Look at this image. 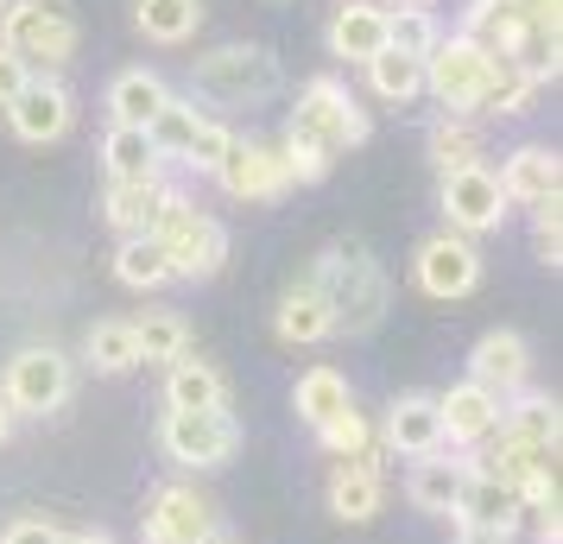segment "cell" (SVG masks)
Wrapping results in <instances>:
<instances>
[{"label":"cell","instance_id":"obj_1","mask_svg":"<svg viewBox=\"0 0 563 544\" xmlns=\"http://www.w3.org/2000/svg\"><path fill=\"white\" fill-rule=\"evenodd\" d=\"M305 286L330 304L335 330H349V336H367L386 317V304H393V286H386L380 266L367 259V247H330V254H317Z\"/></svg>","mask_w":563,"mask_h":544},{"label":"cell","instance_id":"obj_2","mask_svg":"<svg viewBox=\"0 0 563 544\" xmlns=\"http://www.w3.org/2000/svg\"><path fill=\"white\" fill-rule=\"evenodd\" d=\"M146 234L165 247L172 279H216L222 259H229V229H222L216 215H203L184 190H165V203H158V215H153Z\"/></svg>","mask_w":563,"mask_h":544},{"label":"cell","instance_id":"obj_3","mask_svg":"<svg viewBox=\"0 0 563 544\" xmlns=\"http://www.w3.org/2000/svg\"><path fill=\"white\" fill-rule=\"evenodd\" d=\"M285 140H298V146H310V153H323L335 165L349 146L367 140V114H361V102L335 77H310L298 89L291 121H285Z\"/></svg>","mask_w":563,"mask_h":544},{"label":"cell","instance_id":"obj_4","mask_svg":"<svg viewBox=\"0 0 563 544\" xmlns=\"http://www.w3.org/2000/svg\"><path fill=\"white\" fill-rule=\"evenodd\" d=\"M70 392H77V367H70V355L64 348H52V342H32V348H20L13 362H7V374H0V399H7V412L20 418H45V412H64L70 406Z\"/></svg>","mask_w":563,"mask_h":544},{"label":"cell","instance_id":"obj_5","mask_svg":"<svg viewBox=\"0 0 563 544\" xmlns=\"http://www.w3.org/2000/svg\"><path fill=\"white\" fill-rule=\"evenodd\" d=\"M190 82H197V96H209V102H266V96H279V57L266 52V45H216V52L197 57V70H190Z\"/></svg>","mask_w":563,"mask_h":544},{"label":"cell","instance_id":"obj_6","mask_svg":"<svg viewBox=\"0 0 563 544\" xmlns=\"http://www.w3.org/2000/svg\"><path fill=\"white\" fill-rule=\"evenodd\" d=\"M494 70H500V57H487L482 45H468V38H437L431 45V57H424V89H431L437 102L450 108V114H482V102H487V82H494Z\"/></svg>","mask_w":563,"mask_h":544},{"label":"cell","instance_id":"obj_7","mask_svg":"<svg viewBox=\"0 0 563 544\" xmlns=\"http://www.w3.org/2000/svg\"><path fill=\"white\" fill-rule=\"evenodd\" d=\"M0 45L20 57V64H70L77 57V20L57 13L45 0H0Z\"/></svg>","mask_w":563,"mask_h":544},{"label":"cell","instance_id":"obj_8","mask_svg":"<svg viewBox=\"0 0 563 544\" xmlns=\"http://www.w3.org/2000/svg\"><path fill=\"white\" fill-rule=\"evenodd\" d=\"M158 443L178 468H222L241 449V424L229 412H165Z\"/></svg>","mask_w":563,"mask_h":544},{"label":"cell","instance_id":"obj_9","mask_svg":"<svg viewBox=\"0 0 563 544\" xmlns=\"http://www.w3.org/2000/svg\"><path fill=\"white\" fill-rule=\"evenodd\" d=\"M437 203H443V222H450V234H487L507 222V190H500V178H494V165H468V171H450L443 178V190H437Z\"/></svg>","mask_w":563,"mask_h":544},{"label":"cell","instance_id":"obj_10","mask_svg":"<svg viewBox=\"0 0 563 544\" xmlns=\"http://www.w3.org/2000/svg\"><path fill=\"white\" fill-rule=\"evenodd\" d=\"M411 273H418V291H431V298H468V291L482 286V247L468 234L443 229L418 247Z\"/></svg>","mask_w":563,"mask_h":544},{"label":"cell","instance_id":"obj_11","mask_svg":"<svg viewBox=\"0 0 563 544\" xmlns=\"http://www.w3.org/2000/svg\"><path fill=\"white\" fill-rule=\"evenodd\" d=\"M209 178L222 184L234 203H273V197H285V190H291L279 146H260V140H234L229 158H222Z\"/></svg>","mask_w":563,"mask_h":544},{"label":"cell","instance_id":"obj_12","mask_svg":"<svg viewBox=\"0 0 563 544\" xmlns=\"http://www.w3.org/2000/svg\"><path fill=\"white\" fill-rule=\"evenodd\" d=\"M7 121H13V133H20L26 146H52V140L70 133L77 102H70V89H64L57 77H26V89L13 96V108H7Z\"/></svg>","mask_w":563,"mask_h":544},{"label":"cell","instance_id":"obj_13","mask_svg":"<svg viewBox=\"0 0 563 544\" xmlns=\"http://www.w3.org/2000/svg\"><path fill=\"white\" fill-rule=\"evenodd\" d=\"M468 380L487 387L500 406H507L512 392H526V380H532V348H526V336L519 330H487L468 348Z\"/></svg>","mask_w":563,"mask_h":544},{"label":"cell","instance_id":"obj_14","mask_svg":"<svg viewBox=\"0 0 563 544\" xmlns=\"http://www.w3.org/2000/svg\"><path fill=\"white\" fill-rule=\"evenodd\" d=\"M146 544H216V507L197 488H158L146 507Z\"/></svg>","mask_w":563,"mask_h":544},{"label":"cell","instance_id":"obj_15","mask_svg":"<svg viewBox=\"0 0 563 544\" xmlns=\"http://www.w3.org/2000/svg\"><path fill=\"white\" fill-rule=\"evenodd\" d=\"M437 399V418H443V443H462V449H475V443L494 437V424H500V399L475 380H462L450 392H431Z\"/></svg>","mask_w":563,"mask_h":544},{"label":"cell","instance_id":"obj_16","mask_svg":"<svg viewBox=\"0 0 563 544\" xmlns=\"http://www.w3.org/2000/svg\"><path fill=\"white\" fill-rule=\"evenodd\" d=\"M468 468L475 463H456V456H418L406 475V500L418 507V513H431V519H456V500L462 488H468Z\"/></svg>","mask_w":563,"mask_h":544},{"label":"cell","instance_id":"obj_17","mask_svg":"<svg viewBox=\"0 0 563 544\" xmlns=\"http://www.w3.org/2000/svg\"><path fill=\"white\" fill-rule=\"evenodd\" d=\"M500 190H507V203H544V197H558V184H563V158L558 146H512L507 158H500Z\"/></svg>","mask_w":563,"mask_h":544},{"label":"cell","instance_id":"obj_18","mask_svg":"<svg viewBox=\"0 0 563 544\" xmlns=\"http://www.w3.org/2000/svg\"><path fill=\"white\" fill-rule=\"evenodd\" d=\"M519 513H526V500H519V488H507V481H494V475H482V468H468V488H462L456 500V519L462 525H475V532H519Z\"/></svg>","mask_w":563,"mask_h":544},{"label":"cell","instance_id":"obj_19","mask_svg":"<svg viewBox=\"0 0 563 544\" xmlns=\"http://www.w3.org/2000/svg\"><path fill=\"white\" fill-rule=\"evenodd\" d=\"M380 500H386V481H380L374 449H367V456H349V463H335V475H330V513L335 519L367 525V519L380 513Z\"/></svg>","mask_w":563,"mask_h":544},{"label":"cell","instance_id":"obj_20","mask_svg":"<svg viewBox=\"0 0 563 544\" xmlns=\"http://www.w3.org/2000/svg\"><path fill=\"white\" fill-rule=\"evenodd\" d=\"M386 443H393L399 456H411V463L443 449V418H437L431 392H406V399L386 406Z\"/></svg>","mask_w":563,"mask_h":544},{"label":"cell","instance_id":"obj_21","mask_svg":"<svg viewBox=\"0 0 563 544\" xmlns=\"http://www.w3.org/2000/svg\"><path fill=\"white\" fill-rule=\"evenodd\" d=\"M330 52L349 57V64H367V57L386 52V7L380 0H342V7H335Z\"/></svg>","mask_w":563,"mask_h":544},{"label":"cell","instance_id":"obj_22","mask_svg":"<svg viewBox=\"0 0 563 544\" xmlns=\"http://www.w3.org/2000/svg\"><path fill=\"white\" fill-rule=\"evenodd\" d=\"M462 38L482 45L487 57H512V45L526 38L519 0H468V7H462Z\"/></svg>","mask_w":563,"mask_h":544},{"label":"cell","instance_id":"obj_23","mask_svg":"<svg viewBox=\"0 0 563 544\" xmlns=\"http://www.w3.org/2000/svg\"><path fill=\"white\" fill-rule=\"evenodd\" d=\"M165 412H229V380L209 362H172L165 367Z\"/></svg>","mask_w":563,"mask_h":544},{"label":"cell","instance_id":"obj_24","mask_svg":"<svg viewBox=\"0 0 563 544\" xmlns=\"http://www.w3.org/2000/svg\"><path fill=\"white\" fill-rule=\"evenodd\" d=\"M273 330H279V342H291V348H310V342L335 336V317H330V304H323V298H317V291L298 279V286L279 298V311H273Z\"/></svg>","mask_w":563,"mask_h":544},{"label":"cell","instance_id":"obj_25","mask_svg":"<svg viewBox=\"0 0 563 544\" xmlns=\"http://www.w3.org/2000/svg\"><path fill=\"white\" fill-rule=\"evenodd\" d=\"M165 102H172V89H165V77H153V70H121V77L108 82L114 127H153V114Z\"/></svg>","mask_w":563,"mask_h":544},{"label":"cell","instance_id":"obj_26","mask_svg":"<svg viewBox=\"0 0 563 544\" xmlns=\"http://www.w3.org/2000/svg\"><path fill=\"white\" fill-rule=\"evenodd\" d=\"M494 431H507L519 443H538V449H558L563 437V418H558V399H544V392H512V406H500V424Z\"/></svg>","mask_w":563,"mask_h":544},{"label":"cell","instance_id":"obj_27","mask_svg":"<svg viewBox=\"0 0 563 544\" xmlns=\"http://www.w3.org/2000/svg\"><path fill=\"white\" fill-rule=\"evenodd\" d=\"M165 190H172V184H165V178H140V184H108L102 209H108V222L121 229V241H128V234H146V229H153V215H158V203H165Z\"/></svg>","mask_w":563,"mask_h":544},{"label":"cell","instance_id":"obj_28","mask_svg":"<svg viewBox=\"0 0 563 544\" xmlns=\"http://www.w3.org/2000/svg\"><path fill=\"white\" fill-rule=\"evenodd\" d=\"M133 26L153 45H184L203 26V0H133Z\"/></svg>","mask_w":563,"mask_h":544},{"label":"cell","instance_id":"obj_29","mask_svg":"<svg viewBox=\"0 0 563 544\" xmlns=\"http://www.w3.org/2000/svg\"><path fill=\"white\" fill-rule=\"evenodd\" d=\"M291 406H298V418H305L310 431H323L335 412H349V406H355V392H349V380H342L335 367H310V374H298Z\"/></svg>","mask_w":563,"mask_h":544},{"label":"cell","instance_id":"obj_30","mask_svg":"<svg viewBox=\"0 0 563 544\" xmlns=\"http://www.w3.org/2000/svg\"><path fill=\"white\" fill-rule=\"evenodd\" d=\"M102 158H108V184H140V178H158V146L146 140V127H108Z\"/></svg>","mask_w":563,"mask_h":544},{"label":"cell","instance_id":"obj_31","mask_svg":"<svg viewBox=\"0 0 563 544\" xmlns=\"http://www.w3.org/2000/svg\"><path fill=\"white\" fill-rule=\"evenodd\" d=\"M82 362L96 367V374H128V367H140V342H133L128 317H102V323H89V336H82Z\"/></svg>","mask_w":563,"mask_h":544},{"label":"cell","instance_id":"obj_32","mask_svg":"<svg viewBox=\"0 0 563 544\" xmlns=\"http://www.w3.org/2000/svg\"><path fill=\"white\" fill-rule=\"evenodd\" d=\"M431 158H437V171L450 178V171H468V165H482L487 146H482V127L475 121H462V114H443L431 127Z\"/></svg>","mask_w":563,"mask_h":544},{"label":"cell","instance_id":"obj_33","mask_svg":"<svg viewBox=\"0 0 563 544\" xmlns=\"http://www.w3.org/2000/svg\"><path fill=\"white\" fill-rule=\"evenodd\" d=\"M114 279L133 291H158L172 279V259H165V247H158L153 234H128L121 254H114Z\"/></svg>","mask_w":563,"mask_h":544},{"label":"cell","instance_id":"obj_34","mask_svg":"<svg viewBox=\"0 0 563 544\" xmlns=\"http://www.w3.org/2000/svg\"><path fill=\"white\" fill-rule=\"evenodd\" d=\"M133 342H140V362H184L190 355V323L178 311H146L133 323Z\"/></svg>","mask_w":563,"mask_h":544},{"label":"cell","instance_id":"obj_35","mask_svg":"<svg viewBox=\"0 0 563 544\" xmlns=\"http://www.w3.org/2000/svg\"><path fill=\"white\" fill-rule=\"evenodd\" d=\"M443 38L431 7H386V52H406V57H431V45Z\"/></svg>","mask_w":563,"mask_h":544},{"label":"cell","instance_id":"obj_36","mask_svg":"<svg viewBox=\"0 0 563 544\" xmlns=\"http://www.w3.org/2000/svg\"><path fill=\"white\" fill-rule=\"evenodd\" d=\"M367 82L380 102H411L424 89V57H406V52H380L367 57Z\"/></svg>","mask_w":563,"mask_h":544},{"label":"cell","instance_id":"obj_37","mask_svg":"<svg viewBox=\"0 0 563 544\" xmlns=\"http://www.w3.org/2000/svg\"><path fill=\"white\" fill-rule=\"evenodd\" d=\"M197 121H203V108L197 102H172L153 114V127H146V140L158 146V158H184V146H190V133H197Z\"/></svg>","mask_w":563,"mask_h":544},{"label":"cell","instance_id":"obj_38","mask_svg":"<svg viewBox=\"0 0 563 544\" xmlns=\"http://www.w3.org/2000/svg\"><path fill=\"white\" fill-rule=\"evenodd\" d=\"M532 96H538V82L526 77L512 57H500V70H494V82H487L482 114H526V108H532Z\"/></svg>","mask_w":563,"mask_h":544},{"label":"cell","instance_id":"obj_39","mask_svg":"<svg viewBox=\"0 0 563 544\" xmlns=\"http://www.w3.org/2000/svg\"><path fill=\"white\" fill-rule=\"evenodd\" d=\"M229 146H234V133L222 127V121H197V133H190V146H184V158L178 165H197V171H216L222 158H229Z\"/></svg>","mask_w":563,"mask_h":544},{"label":"cell","instance_id":"obj_40","mask_svg":"<svg viewBox=\"0 0 563 544\" xmlns=\"http://www.w3.org/2000/svg\"><path fill=\"white\" fill-rule=\"evenodd\" d=\"M317 443H323L330 456H342V463H349V456H367V418L349 406V412H335L330 424L317 431Z\"/></svg>","mask_w":563,"mask_h":544},{"label":"cell","instance_id":"obj_41","mask_svg":"<svg viewBox=\"0 0 563 544\" xmlns=\"http://www.w3.org/2000/svg\"><path fill=\"white\" fill-rule=\"evenodd\" d=\"M532 241H538V259H544V266H558L563 259V203L558 197L532 203Z\"/></svg>","mask_w":563,"mask_h":544},{"label":"cell","instance_id":"obj_42","mask_svg":"<svg viewBox=\"0 0 563 544\" xmlns=\"http://www.w3.org/2000/svg\"><path fill=\"white\" fill-rule=\"evenodd\" d=\"M64 539H70V532H57L52 519H13L0 544H64Z\"/></svg>","mask_w":563,"mask_h":544},{"label":"cell","instance_id":"obj_43","mask_svg":"<svg viewBox=\"0 0 563 544\" xmlns=\"http://www.w3.org/2000/svg\"><path fill=\"white\" fill-rule=\"evenodd\" d=\"M519 525H526V532H532L538 544H558V539H563V519H558V500H551V507H526V513H519Z\"/></svg>","mask_w":563,"mask_h":544},{"label":"cell","instance_id":"obj_44","mask_svg":"<svg viewBox=\"0 0 563 544\" xmlns=\"http://www.w3.org/2000/svg\"><path fill=\"white\" fill-rule=\"evenodd\" d=\"M26 77H32V64H20V57L0 45V108H13V96L26 89Z\"/></svg>","mask_w":563,"mask_h":544},{"label":"cell","instance_id":"obj_45","mask_svg":"<svg viewBox=\"0 0 563 544\" xmlns=\"http://www.w3.org/2000/svg\"><path fill=\"white\" fill-rule=\"evenodd\" d=\"M519 13H526L532 32H558L563 26V0H519Z\"/></svg>","mask_w":563,"mask_h":544},{"label":"cell","instance_id":"obj_46","mask_svg":"<svg viewBox=\"0 0 563 544\" xmlns=\"http://www.w3.org/2000/svg\"><path fill=\"white\" fill-rule=\"evenodd\" d=\"M456 544H512V539H507V532H475V525H462Z\"/></svg>","mask_w":563,"mask_h":544},{"label":"cell","instance_id":"obj_47","mask_svg":"<svg viewBox=\"0 0 563 544\" xmlns=\"http://www.w3.org/2000/svg\"><path fill=\"white\" fill-rule=\"evenodd\" d=\"M64 544H114V532H70Z\"/></svg>","mask_w":563,"mask_h":544},{"label":"cell","instance_id":"obj_48","mask_svg":"<svg viewBox=\"0 0 563 544\" xmlns=\"http://www.w3.org/2000/svg\"><path fill=\"white\" fill-rule=\"evenodd\" d=\"M13 437V412H7V399H0V443Z\"/></svg>","mask_w":563,"mask_h":544},{"label":"cell","instance_id":"obj_49","mask_svg":"<svg viewBox=\"0 0 563 544\" xmlns=\"http://www.w3.org/2000/svg\"><path fill=\"white\" fill-rule=\"evenodd\" d=\"M273 7H285V0H273Z\"/></svg>","mask_w":563,"mask_h":544}]
</instances>
